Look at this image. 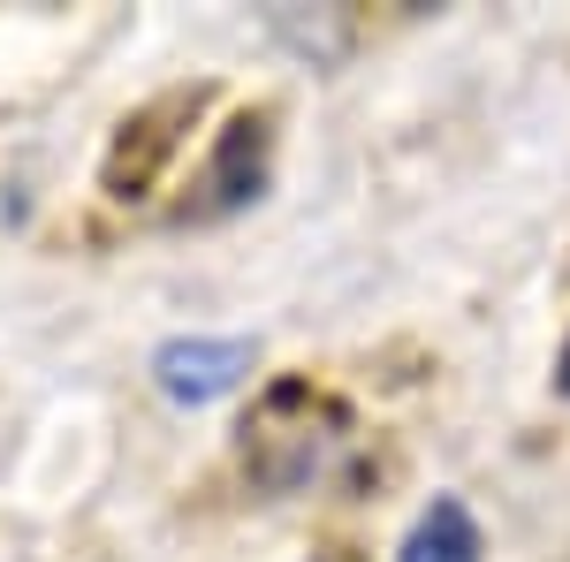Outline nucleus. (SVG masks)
<instances>
[{
	"label": "nucleus",
	"instance_id": "1",
	"mask_svg": "<svg viewBox=\"0 0 570 562\" xmlns=\"http://www.w3.org/2000/svg\"><path fill=\"white\" fill-rule=\"evenodd\" d=\"M198 107H206V85L168 91V99H153L145 115H130L122 137H115V152H107V198H145V183L168 168V152L183 145V122H190Z\"/></svg>",
	"mask_w": 570,
	"mask_h": 562
},
{
	"label": "nucleus",
	"instance_id": "2",
	"mask_svg": "<svg viewBox=\"0 0 570 562\" xmlns=\"http://www.w3.org/2000/svg\"><path fill=\"white\" fill-rule=\"evenodd\" d=\"M266 183V115H236L228 130H220L214 160H206V175H198V198L183 206L190 220H220L236 214V206H252Z\"/></svg>",
	"mask_w": 570,
	"mask_h": 562
},
{
	"label": "nucleus",
	"instance_id": "3",
	"mask_svg": "<svg viewBox=\"0 0 570 562\" xmlns=\"http://www.w3.org/2000/svg\"><path fill=\"white\" fill-rule=\"evenodd\" d=\"M244 373H252V343H228V335H176V343H160V357H153L160 395L168 403H190V411L228 395Z\"/></svg>",
	"mask_w": 570,
	"mask_h": 562
},
{
	"label": "nucleus",
	"instance_id": "4",
	"mask_svg": "<svg viewBox=\"0 0 570 562\" xmlns=\"http://www.w3.org/2000/svg\"><path fill=\"white\" fill-rule=\"evenodd\" d=\"M480 555H487V540H480V524H472V510L456 494H441L434 510L411 524V540H403L395 562H480Z\"/></svg>",
	"mask_w": 570,
	"mask_h": 562
},
{
	"label": "nucleus",
	"instance_id": "5",
	"mask_svg": "<svg viewBox=\"0 0 570 562\" xmlns=\"http://www.w3.org/2000/svg\"><path fill=\"white\" fill-rule=\"evenodd\" d=\"M556 381H563V395H570V349H563V373H556Z\"/></svg>",
	"mask_w": 570,
	"mask_h": 562
}]
</instances>
